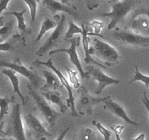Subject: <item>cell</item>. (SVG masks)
I'll return each mask as SVG.
<instances>
[{"mask_svg": "<svg viewBox=\"0 0 149 140\" xmlns=\"http://www.w3.org/2000/svg\"><path fill=\"white\" fill-rule=\"evenodd\" d=\"M142 101H143V104H144L145 107H146V110H147L148 113V116H149V99L146 92L143 93V98H142Z\"/></svg>", "mask_w": 149, "mask_h": 140, "instance_id": "d590c367", "label": "cell"}, {"mask_svg": "<svg viewBox=\"0 0 149 140\" xmlns=\"http://www.w3.org/2000/svg\"><path fill=\"white\" fill-rule=\"evenodd\" d=\"M26 12V10H23L22 11H12V12H5V15H12L15 17L18 21V26L17 28L19 30L21 34H23L24 36L26 37L30 35L31 33V29L29 28L28 26L26 25L25 22V18H24V14Z\"/></svg>", "mask_w": 149, "mask_h": 140, "instance_id": "7402d4cb", "label": "cell"}, {"mask_svg": "<svg viewBox=\"0 0 149 140\" xmlns=\"http://www.w3.org/2000/svg\"><path fill=\"white\" fill-rule=\"evenodd\" d=\"M33 64H35V65L45 66V67H47L48 68L51 69L53 72L58 76V78H59L60 80L61 85L65 88L67 94H68V99H67V105H68V107H70L71 115L72 117H75V118L81 117V115L78 114V111H77L76 108H75V101H74V97L72 93V86L70 85V82L67 80V78H65V76L61 73V71H60L58 69H57L56 67L54 66V64H53V61L52 60H51V58L48 59L47 61H42L40 59H37L34 61H33Z\"/></svg>", "mask_w": 149, "mask_h": 140, "instance_id": "5b68a950", "label": "cell"}, {"mask_svg": "<svg viewBox=\"0 0 149 140\" xmlns=\"http://www.w3.org/2000/svg\"><path fill=\"white\" fill-rule=\"evenodd\" d=\"M1 80H1V78H0V82H1Z\"/></svg>", "mask_w": 149, "mask_h": 140, "instance_id": "60d3db41", "label": "cell"}, {"mask_svg": "<svg viewBox=\"0 0 149 140\" xmlns=\"http://www.w3.org/2000/svg\"><path fill=\"white\" fill-rule=\"evenodd\" d=\"M70 46L68 48H60V49L51 50V51H49V55H54V54L57 53H65L69 55V59H70V62L78 70V72L81 75V78L82 79L89 78L88 75H87L86 72L83 69L81 61H80L79 57L78 55V53H77V48H78V47L80 45V43H81V37H72V39H70Z\"/></svg>", "mask_w": 149, "mask_h": 140, "instance_id": "30bf717a", "label": "cell"}, {"mask_svg": "<svg viewBox=\"0 0 149 140\" xmlns=\"http://www.w3.org/2000/svg\"><path fill=\"white\" fill-rule=\"evenodd\" d=\"M104 0H86V7L89 10H94L99 8L100 4Z\"/></svg>", "mask_w": 149, "mask_h": 140, "instance_id": "1f68e13d", "label": "cell"}, {"mask_svg": "<svg viewBox=\"0 0 149 140\" xmlns=\"http://www.w3.org/2000/svg\"><path fill=\"white\" fill-rule=\"evenodd\" d=\"M91 123H92V125L97 128V129L98 130L99 132L101 134V135L104 137V139H110V137H111V132H110L108 129H107L101 123L98 122V121H93Z\"/></svg>", "mask_w": 149, "mask_h": 140, "instance_id": "4dcf8cb0", "label": "cell"}, {"mask_svg": "<svg viewBox=\"0 0 149 140\" xmlns=\"http://www.w3.org/2000/svg\"><path fill=\"white\" fill-rule=\"evenodd\" d=\"M66 15L62 14L61 15V20L54 28V31L51 33L49 37L44 42L43 45L38 49L36 52L35 55L38 57H42L54 48H56L59 45L61 41L63 40L64 35H65V24H66Z\"/></svg>", "mask_w": 149, "mask_h": 140, "instance_id": "9c48e42d", "label": "cell"}, {"mask_svg": "<svg viewBox=\"0 0 149 140\" xmlns=\"http://www.w3.org/2000/svg\"><path fill=\"white\" fill-rule=\"evenodd\" d=\"M130 30L142 36L149 37V17L140 15L133 18Z\"/></svg>", "mask_w": 149, "mask_h": 140, "instance_id": "2e32d148", "label": "cell"}, {"mask_svg": "<svg viewBox=\"0 0 149 140\" xmlns=\"http://www.w3.org/2000/svg\"><path fill=\"white\" fill-rule=\"evenodd\" d=\"M5 132L7 136L13 137L15 139L25 140L27 139L23 125L20 104H15L13 107Z\"/></svg>", "mask_w": 149, "mask_h": 140, "instance_id": "52a82bcc", "label": "cell"}, {"mask_svg": "<svg viewBox=\"0 0 149 140\" xmlns=\"http://www.w3.org/2000/svg\"><path fill=\"white\" fill-rule=\"evenodd\" d=\"M107 2L111 7V11L101 14V16L110 19L107 28L111 30L122 22L126 16L141 2V0H107Z\"/></svg>", "mask_w": 149, "mask_h": 140, "instance_id": "6da1fadb", "label": "cell"}, {"mask_svg": "<svg viewBox=\"0 0 149 140\" xmlns=\"http://www.w3.org/2000/svg\"><path fill=\"white\" fill-rule=\"evenodd\" d=\"M4 127H5V122L4 121H1L0 122V139L5 138L6 137V132L4 130Z\"/></svg>", "mask_w": 149, "mask_h": 140, "instance_id": "8d00e7d4", "label": "cell"}, {"mask_svg": "<svg viewBox=\"0 0 149 140\" xmlns=\"http://www.w3.org/2000/svg\"><path fill=\"white\" fill-rule=\"evenodd\" d=\"M134 139L136 140H144L145 139V134H139L137 137H136L135 138H134Z\"/></svg>", "mask_w": 149, "mask_h": 140, "instance_id": "f35d334b", "label": "cell"}, {"mask_svg": "<svg viewBox=\"0 0 149 140\" xmlns=\"http://www.w3.org/2000/svg\"><path fill=\"white\" fill-rule=\"evenodd\" d=\"M61 2H64V3H70V2H69V1H70V0H61Z\"/></svg>", "mask_w": 149, "mask_h": 140, "instance_id": "ab89813d", "label": "cell"}, {"mask_svg": "<svg viewBox=\"0 0 149 140\" xmlns=\"http://www.w3.org/2000/svg\"><path fill=\"white\" fill-rule=\"evenodd\" d=\"M145 15L149 17V7H146V8H139V9H136L134 10V13L132 15V19L137 15Z\"/></svg>", "mask_w": 149, "mask_h": 140, "instance_id": "836d02e7", "label": "cell"}, {"mask_svg": "<svg viewBox=\"0 0 149 140\" xmlns=\"http://www.w3.org/2000/svg\"><path fill=\"white\" fill-rule=\"evenodd\" d=\"M25 121L29 134L34 139H45L46 138L52 137V134L48 132L40 120L32 114L29 113L26 115Z\"/></svg>", "mask_w": 149, "mask_h": 140, "instance_id": "7c38bea8", "label": "cell"}, {"mask_svg": "<svg viewBox=\"0 0 149 140\" xmlns=\"http://www.w3.org/2000/svg\"><path fill=\"white\" fill-rule=\"evenodd\" d=\"M41 1L44 7L47 8L52 15H55L58 12H62L69 14L76 19H78L81 16L78 8L70 3H64L61 1L58 2L57 0H41Z\"/></svg>", "mask_w": 149, "mask_h": 140, "instance_id": "4fadbf2b", "label": "cell"}, {"mask_svg": "<svg viewBox=\"0 0 149 140\" xmlns=\"http://www.w3.org/2000/svg\"><path fill=\"white\" fill-rule=\"evenodd\" d=\"M60 20H61V15H58V14H56L52 17H45V19L42 21V24H41L40 31L35 39V42H39L48 31L55 28L59 23Z\"/></svg>", "mask_w": 149, "mask_h": 140, "instance_id": "ac0fdd59", "label": "cell"}, {"mask_svg": "<svg viewBox=\"0 0 149 140\" xmlns=\"http://www.w3.org/2000/svg\"><path fill=\"white\" fill-rule=\"evenodd\" d=\"M135 82H141L145 85L146 88H149V76L143 75L139 70L137 65L134 66V75L132 79L130 81V85H132Z\"/></svg>", "mask_w": 149, "mask_h": 140, "instance_id": "4316f807", "label": "cell"}, {"mask_svg": "<svg viewBox=\"0 0 149 140\" xmlns=\"http://www.w3.org/2000/svg\"><path fill=\"white\" fill-rule=\"evenodd\" d=\"M74 139L78 140H93L97 139H99V137L92 128L88 127H82L76 133Z\"/></svg>", "mask_w": 149, "mask_h": 140, "instance_id": "603a6c76", "label": "cell"}, {"mask_svg": "<svg viewBox=\"0 0 149 140\" xmlns=\"http://www.w3.org/2000/svg\"><path fill=\"white\" fill-rule=\"evenodd\" d=\"M42 76L45 80V84L41 88L42 91H57L61 86V82L55 73L49 71H43Z\"/></svg>", "mask_w": 149, "mask_h": 140, "instance_id": "44dd1931", "label": "cell"}, {"mask_svg": "<svg viewBox=\"0 0 149 140\" xmlns=\"http://www.w3.org/2000/svg\"><path fill=\"white\" fill-rule=\"evenodd\" d=\"M78 98L75 102V108L81 116L92 115L94 107L104 102L110 96H107L103 98H96L90 94L84 85H81L78 88Z\"/></svg>", "mask_w": 149, "mask_h": 140, "instance_id": "277c9868", "label": "cell"}, {"mask_svg": "<svg viewBox=\"0 0 149 140\" xmlns=\"http://www.w3.org/2000/svg\"><path fill=\"white\" fill-rule=\"evenodd\" d=\"M112 130L113 131V132L115 133L116 135V139L118 140L121 139V132H122L123 129L124 128V126L123 125H112L111 126Z\"/></svg>", "mask_w": 149, "mask_h": 140, "instance_id": "e575fe53", "label": "cell"}, {"mask_svg": "<svg viewBox=\"0 0 149 140\" xmlns=\"http://www.w3.org/2000/svg\"><path fill=\"white\" fill-rule=\"evenodd\" d=\"M85 70L87 75H88V78H91V79L96 80L98 83V86L94 92L97 95H100L103 92L104 88L108 85H118L121 82L119 80L115 79L107 75L100 68L93 65L86 66Z\"/></svg>", "mask_w": 149, "mask_h": 140, "instance_id": "8fae6325", "label": "cell"}, {"mask_svg": "<svg viewBox=\"0 0 149 140\" xmlns=\"http://www.w3.org/2000/svg\"><path fill=\"white\" fill-rule=\"evenodd\" d=\"M103 103L104 104V106L103 107V108L104 110H108L109 112L113 113L114 115L118 117V118L122 119L126 123L130 124V125H135V126H137V125H140L138 123H137L136 121H133L131 118H130V117L128 116L124 108L121 106V104L113 101L110 98V96H109Z\"/></svg>", "mask_w": 149, "mask_h": 140, "instance_id": "9a60e30c", "label": "cell"}, {"mask_svg": "<svg viewBox=\"0 0 149 140\" xmlns=\"http://www.w3.org/2000/svg\"><path fill=\"white\" fill-rule=\"evenodd\" d=\"M69 26L68 28H67V31L65 32V38L70 40L74 37V34H83V29L81 27H79L74 24L73 21H69Z\"/></svg>", "mask_w": 149, "mask_h": 140, "instance_id": "83f0119b", "label": "cell"}, {"mask_svg": "<svg viewBox=\"0 0 149 140\" xmlns=\"http://www.w3.org/2000/svg\"><path fill=\"white\" fill-rule=\"evenodd\" d=\"M88 31L91 30V32H88V36H98L100 37L103 38V37L100 34L102 29L104 27V24L103 22L99 21H93L91 23L87 24Z\"/></svg>", "mask_w": 149, "mask_h": 140, "instance_id": "484cf974", "label": "cell"}, {"mask_svg": "<svg viewBox=\"0 0 149 140\" xmlns=\"http://www.w3.org/2000/svg\"><path fill=\"white\" fill-rule=\"evenodd\" d=\"M42 95L48 100L50 104L56 105L58 107L61 113H64L67 109L68 105L65 104L63 100V97L61 94L57 91H44L42 93Z\"/></svg>", "mask_w": 149, "mask_h": 140, "instance_id": "d6986e66", "label": "cell"}, {"mask_svg": "<svg viewBox=\"0 0 149 140\" xmlns=\"http://www.w3.org/2000/svg\"><path fill=\"white\" fill-rule=\"evenodd\" d=\"M112 37L121 44L132 48H144L149 46V37L142 36L131 30L122 29L114 31Z\"/></svg>", "mask_w": 149, "mask_h": 140, "instance_id": "8992f818", "label": "cell"}, {"mask_svg": "<svg viewBox=\"0 0 149 140\" xmlns=\"http://www.w3.org/2000/svg\"><path fill=\"white\" fill-rule=\"evenodd\" d=\"M23 1L26 4V5L29 8L31 23L33 24L36 20L37 12V3H38L39 0H23Z\"/></svg>", "mask_w": 149, "mask_h": 140, "instance_id": "f546056e", "label": "cell"}, {"mask_svg": "<svg viewBox=\"0 0 149 140\" xmlns=\"http://www.w3.org/2000/svg\"><path fill=\"white\" fill-rule=\"evenodd\" d=\"M14 96L11 97H0V122L8 115L9 110V104L14 101Z\"/></svg>", "mask_w": 149, "mask_h": 140, "instance_id": "cb8c5ba5", "label": "cell"}, {"mask_svg": "<svg viewBox=\"0 0 149 140\" xmlns=\"http://www.w3.org/2000/svg\"><path fill=\"white\" fill-rule=\"evenodd\" d=\"M70 128H71V126H69V127H67V128H66L65 130H64V131H63L61 133V134H60V135H59V137H57L56 139H58V140H62V139H64V137H65V135H66V134H67V133L69 131H70Z\"/></svg>", "mask_w": 149, "mask_h": 140, "instance_id": "74e56055", "label": "cell"}, {"mask_svg": "<svg viewBox=\"0 0 149 140\" xmlns=\"http://www.w3.org/2000/svg\"><path fill=\"white\" fill-rule=\"evenodd\" d=\"M14 28V21L13 20L8 21L0 28V42L6 40L12 34Z\"/></svg>", "mask_w": 149, "mask_h": 140, "instance_id": "d4e9b609", "label": "cell"}, {"mask_svg": "<svg viewBox=\"0 0 149 140\" xmlns=\"http://www.w3.org/2000/svg\"><path fill=\"white\" fill-rule=\"evenodd\" d=\"M66 70H67V73L68 75L69 80H70V84L72 85V87L75 89H78L80 86H81V82L78 77V73L76 71L71 69L69 67H66Z\"/></svg>", "mask_w": 149, "mask_h": 140, "instance_id": "f1b7e54d", "label": "cell"}, {"mask_svg": "<svg viewBox=\"0 0 149 140\" xmlns=\"http://www.w3.org/2000/svg\"><path fill=\"white\" fill-rule=\"evenodd\" d=\"M148 51H149V49H148Z\"/></svg>", "mask_w": 149, "mask_h": 140, "instance_id": "b9f144b4", "label": "cell"}, {"mask_svg": "<svg viewBox=\"0 0 149 140\" xmlns=\"http://www.w3.org/2000/svg\"><path fill=\"white\" fill-rule=\"evenodd\" d=\"M0 67H5L14 70L18 75L25 77L32 84L34 88H39L42 85L43 80L37 74L34 68L28 67L23 64L18 58H15L13 62L0 61Z\"/></svg>", "mask_w": 149, "mask_h": 140, "instance_id": "ba28073f", "label": "cell"}, {"mask_svg": "<svg viewBox=\"0 0 149 140\" xmlns=\"http://www.w3.org/2000/svg\"><path fill=\"white\" fill-rule=\"evenodd\" d=\"M11 0H0V26H2L5 23H4V18L1 16L3 11L6 10L8 9V4L10 3Z\"/></svg>", "mask_w": 149, "mask_h": 140, "instance_id": "d6a6232c", "label": "cell"}, {"mask_svg": "<svg viewBox=\"0 0 149 140\" xmlns=\"http://www.w3.org/2000/svg\"><path fill=\"white\" fill-rule=\"evenodd\" d=\"M26 45V38L21 34L13 35L12 37L0 43V52L20 53Z\"/></svg>", "mask_w": 149, "mask_h": 140, "instance_id": "5bb4252c", "label": "cell"}, {"mask_svg": "<svg viewBox=\"0 0 149 140\" xmlns=\"http://www.w3.org/2000/svg\"><path fill=\"white\" fill-rule=\"evenodd\" d=\"M89 53L102 61L104 66L113 67L119 63L120 55L114 47L99 38L93 39V45L89 47Z\"/></svg>", "mask_w": 149, "mask_h": 140, "instance_id": "7a4b0ae2", "label": "cell"}, {"mask_svg": "<svg viewBox=\"0 0 149 140\" xmlns=\"http://www.w3.org/2000/svg\"><path fill=\"white\" fill-rule=\"evenodd\" d=\"M2 73L9 78L11 84L13 85V93L16 94L19 96V98L21 100V102H22V105L25 106L26 104V101L25 98H24L21 90H20V82L18 73L10 68H7L2 70Z\"/></svg>", "mask_w": 149, "mask_h": 140, "instance_id": "ffe728a7", "label": "cell"}, {"mask_svg": "<svg viewBox=\"0 0 149 140\" xmlns=\"http://www.w3.org/2000/svg\"><path fill=\"white\" fill-rule=\"evenodd\" d=\"M81 28L83 29V34H81L82 36V45L83 48H84V53H85V57H84V61L86 64H95V65H98V67H102V68L106 69L107 67L104 66V64H101L98 62V61H95L92 58L91 55L89 53V40L90 39L88 38V28L87 24L86 23H83L81 25Z\"/></svg>", "mask_w": 149, "mask_h": 140, "instance_id": "e0dca14e", "label": "cell"}, {"mask_svg": "<svg viewBox=\"0 0 149 140\" xmlns=\"http://www.w3.org/2000/svg\"><path fill=\"white\" fill-rule=\"evenodd\" d=\"M27 87L29 89V94L32 97L37 109L46 120L50 126H54L59 118L60 114L51 107V104L42 94H40L37 91L33 89L29 84L27 85Z\"/></svg>", "mask_w": 149, "mask_h": 140, "instance_id": "3957f363", "label": "cell"}]
</instances>
